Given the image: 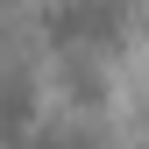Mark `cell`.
<instances>
[{"label": "cell", "instance_id": "obj_1", "mask_svg": "<svg viewBox=\"0 0 149 149\" xmlns=\"http://www.w3.org/2000/svg\"><path fill=\"white\" fill-rule=\"evenodd\" d=\"M135 29V0H50L43 7V36L57 57H107L128 43Z\"/></svg>", "mask_w": 149, "mask_h": 149}, {"label": "cell", "instance_id": "obj_2", "mask_svg": "<svg viewBox=\"0 0 149 149\" xmlns=\"http://www.w3.org/2000/svg\"><path fill=\"white\" fill-rule=\"evenodd\" d=\"M7 149H92V142L78 135V128H36V135L22 128V135H14Z\"/></svg>", "mask_w": 149, "mask_h": 149}]
</instances>
